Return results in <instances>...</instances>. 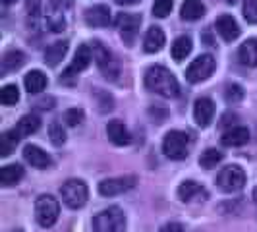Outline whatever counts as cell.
Instances as JSON below:
<instances>
[{
    "instance_id": "26",
    "label": "cell",
    "mask_w": 257,
    "mask_h": 232,
    "mask_svg": "<svg viewBox=\"0 0 257 232\" xmlns=\"http://www.w3.org/2000/svg\"><path fill=\"white\" fill-rule=\"evenodd\" d=\"M20 138H22V134L18 132V128L2 132V136H0V157H8L12 153L16 145L20 143Z\"/></svg>"
},
{
    "instance_id": "28",
    "label": "cell",
    "mask_w": 257,
    "mask_h": 232,
    "mask_svg": "<svg viewBox=\"0 0 257 232\" xmlns=\"http://www.w3.org/2000/svg\"><path fill=\"white\" fill-rule=\"evenodd\" d=\"M24 178V167L22 165H6L0 168V184L2 186H14L16 182Z\"/></svg>"
},
{
    "instance_id": "14",
    "label": "cell",
    "mask_w": 257,
    "mask_h": 232,
    "mask_svg": "<svg viewBox=\"0 0 257 232\" xmlns=\"http://www.w3.org/2000/svg\"><path fill=\"white\" fill-rule=\"evenodd\" d=\"M217 31H219V35L224 41H234V39L240 37V26H238V22L232 18L230 14H222L217 18Z\"/></svg>"
},
{
    "instance_id": "35",
    "label": "cell",
    "mask_w": 257,
    "mask_h": 232,
    "mask_svg": "<svg viewBox=\"0 0 257 232\" xmlns=\"http://www.w3.org/2000/svg\"><path fill=\"white\" fill-rule=\"evenodd\" d=\"M224 97H226L228 103H232V104L238 103V101L244 99V89H242L238 83H228L226 89H224Z\"/></svg>"
},
{
    "instance_id": "16",
    "label": "cell",
    "mask_w": 257,
    "mask_h": 232,
    "mask_svg": "<svg viewBox=\"0 0 257 232\" xmlns=\"http://www.w3.org/2000/svg\"><path fill=\"white\" fill-rule=\"evenodd\" d=\"M178 197L184 203H190L193 199H205L207 192L201 184H197V182L193 180H184L178 186Z\"/></svg>"
},
{
    "instance_id": "25",
    "label": "cell",
    "mask_w": 257,
    "mask_h": 232,
    "mask_svg": "<svg viewBox=\"0 0 257 232\" xmlns=\"http://www.w3.org/2000/svg\"><path fill=\"white\" fill-rule=\"evenodd\" d=\"M41 4L43 0H26L27 27L29 31H35V33H39L41 29Z\"/></svg>"
},
{
    "instance_id": "17",
    "label": "cell",
    "mask_w": 257,
    "mask_h": 232,
    "mask_svg": "<svg viewBox=\"0 0 257 232\" xmlns=\"http://www.w3.org/2000/svg\"><path fill=\"white\" fill-rule=\"evenodd\" d=\"M165 31L161 29V27H149L147 29V33H145V37H143V49L145 52H149V54H153V52H159L163 47H165Z\"/></svg>"
},
{
    "instance_id": "39",
    "label": "cell",
    "mask_w": 257,
    "mask_h": 232,
    "mask_svg": "<svg viewBox=\"0 0 257 232\" xmlns=\"http://www.w3.org/2000/svg\"><path fill=\"white\" fill-rule=\"evenodd\" d=\"M159 232H186V230H184V226L178 224V222H167Z\"/></svg>"
},
{
    "instance_id": "1",
    "label": "cell",
    "mask_w": 257,
    "mask_h": 232,
    "mask_svg": "<svg viewBox=\"0 0 257 232\" xmlns=\"http://www.w3.org/2000/svg\"><path fill=\"white\" fill-rule=\"evenodd\" d=\"M143 81H145L147 89L161 95V97H167V99L178 97V91H180L178 79L165 66H149Z\"/></svg>"
},
{
    "instance_id": "7",
    "label": "cell",
    "mask_w": 257,
    "mask_h": 232,
    "mask_svg": "<svg viewBox=\"0 0 257 232\" xmlns=\"http://www.w3.org/2000/svg\"><path fill=\"white\" fill-rule=\"evenodd\" d=\"M93 60V51H91L89 45H79L76 51V56H74V62L66 68V72L60 76V83L64 85H74L76 83V77L79 72L87 70Z\"/></svg>"
},
{
    "instance_id": "30",
    "label": "cell",
    "mask_w": 257,
    "mask_h": 232,
    "mask_svg": "<svg viewBox=\"0 0 257 232\" xmlns=\"http://www.w3.org/2000/svg\"><path fill=\"white\" fill-rule=\"evenodd\" d=\"M26 62V56H24V52L22 51H10L4 54V58H2V72L6 74V72H12V70H18V68H22Z\"/></svg>"
},
{
    "instance_id": "2",
    "label": "cell",
    "mask_w": 257,
    "mask_h": 232,
    "mask_svg": "<svg viewBox=\"0 0 257 232\" xmlns=\"http://www.w3.org/2000/svg\"><path fill=\"white\" fill-rule=\"evenodd\" d=\"M192 149V136L182 130H170L163 140V153L170 161H182L186 159Z\"/></svg>"
},
{
    "instance_id": "12",
    "label": "cell",
    "mask_w": 257,
    "mask_h": 232,
    "mask_svg": "<svg viewBox=\"0 0 257 232\" xmlns=\"http://www.w3.org/2000/svg\"><path fill=\"white\" fill-rule=\"evenodd\" d=\"M213 116H215V104H213V101L209 97H199L195 101V104H193V118H195L197 126L207 128L211 124Z\"/></svg>"
},
{
    "instance_id": "11",
    "label": "cell",
    "mask_w": 257,
    "mask_h": 232,
    "mask_svg": "<svg viewBox=\"0 0 257 232\" xmlns=\"http://www.w3.org/2000/svg\"><path fill=\"white\" fill-rule=\"evenodd\" d=\"M136 186V176H118V178H108L99 184V193L104 197H114L120 193L130 192Z\"/></svg>"
},
{
    "instance_id": "13",
    "label": "cell",
    "mask_w": 257,
    "mask_h": 232,
    "mask_svg": "<svg viewBox=\"0 0 257 232\" xmlns=\"http://www.w3.org/2000/svg\"><path fill=\"white\" fill-rule=\"evenodd\" d=\"M85 24L91 27H106L110 24V8L104 4H97L85 10Z\"/></svg>"
},
{
    "instance_id": "21",
    "label": "cell",
    "mask_w": 257,
    "mask_h": 232,
    "mask_svg": "<svg viewBox=\"0 0 257 232\" xmlns=\"http://www.w3.org/2000/svg\"><path fill=\"white\" fill-rule=\"evenodd\" d=\"M47 76L43 74V72H39V70H31L26 77H24V85H26V91L29 95H39V93H43L45 87H47Z\"/></svg>"
},
{
    "instance_id": "32",
    "label": "cell",
    "mask_w": 257,
    "mask_h": 232,
    "mask_svg": "<svg viewBox=\"0 0 257 232\" xmlns=\"http://www.w3.org/2000/svg\"><path fill=\"white\" fill-rule=\"evenodd\" d=\"M222 161V153L217 149H207L205 153L199 157V165L203 168H215Z\"/></svg>"
},
{
    "instance_id": "22",
    "label": "cell",
    "mask_w": 257,
    "mask_h": 232,
    "mask_svg": "<svg viewBox=\"0 0 257 232\" xmlns=\"http://www.w3.org/2000/svg\"><path fill=\"white\" fill-rule=\"evenodd\" d=\"M66 52H68V41H56V43H52L51 47H47V51H45V62L51 66V68H56V66L62 62Z\"/></svg>"
},
{
    "instance_id": "31",
    "label": "cell",
    "mask_w": 257,
    "mask_h": 232,
    "mask_svg": "<svg viewBox=\"0 0 257 232\" xmlns=\"http://www.w3.org/2000/svg\"><path fill=\"white\" fill-rule=\"evenodd\" d=\"M49 136H51L52 143H54L56 147L64 145V142H66V130H64V126L60 124V120H52V122H51V126H49Z\"/></svg>"
},
{
    "instance_id": "9",
    "label": "cell",
    "mask_w": 257,
    "mask_h": 232,
    "mask_svg": "<svg viewBox=\"0 0 257 232\" xmlns=\"http://www.w3.org/2000/svg\"><path fill=\"white\" fill-rule=\"evenodd\" d=\"M215 66H217V62H215V58H213L211 54H201V56H197L192 64L188 66V70H186V79H188L190 83L205 81L207 77L215 72Z\"/></svg>"
},
{
    "instance_id": "8",
    "label": "cell",
    "mask_w": 257,
    "mask_h": 232,
    "mask_svg": "<svg viewBox=\"0 0 257 232\" xmlns=\"http://www.w3.org/2000/svg\"><path fill=\"white\" fill-rule=\"evenodd\" d=\"M217 186H219L222 192L226 193H236L240 192L245 186V172L242 167L238 165H230V167H224L217 176Z\"/></svg>"
},
{
    "instance_id": "42",
    "label": "cell",
    "mask_w": 257,
    "mask_h": 232,
    "mask_svg": "<svg viewBox=\"0 0 257 232\" xmlns=\"http://www.w3.org/2000/svg\"><path fill=\"white\" fill-rule=\"evenodd\" d=\"M14 0H2V4H6V6H8V4H12Z\"/></svg>"
},
{
    "instance_id": "4",
    "label": "cell",
    "mask_w": 257,
    "mask_h": 232,
    "mask_svg": "<svg viewBox=\"0 0 257 232\" xmlns=\"http://www.w3.org/2000/svg\"><path fill=\"white\" fill-rule=\"evenodd\" d=\"M60 195H62V201L66 203V207L70 209H81V207L87 203V197H89V190H87V184L83 180H66L60 188Z\"/></svg>"
},
{
    "instance_id": "20",
    "label": "cell",
    "mask_w": 257,
    "mask_h": 232,
    "mask_svg": "<svg viewBox=\"0 0 257 232\" xmlns=\"http://www.w3.org/2000/svg\"><path fill=\"white\" fill-rule=\"evenodd\" d=\"M106 134H108V140L114 145H128L130 143V132L122 120H110L106 126Z\"/></svg>"
},
{
    "instance_id": "6",
    "label": "cell",
    "mask_w": 257,
    "mask_h": 232,
    "mask_svg": "<svg viewBox=\"0 0 257 232\" xmlns=\"http://www.w3.org/2000/svg\"><path fill=\"white\" fill-rule=\"evenodd\" d=\"M58 215H60L58 201L49 193L39 195L37 201H35V220L39 222V226L51 228L52 224L58 220Z\"/></svg>"
},
{
    "instance_id": "33",
    "label": "cell",
    "mask_w": 257,
    "mask_h": 232,
    "mask_svg": "<svg viewBox=\"0 0 257 232\" xmlns=\"http://www.w3.org/2000/svg\"><path fill=\"white\" fill-rule=\"evenodd\" d=\"M20 101V91L16 85H4L0 89V103L2 104H16Z\"/></svg>"
},
{
    "instance_id": "43",
    "label": "cell",
    "mask_w": 257,
    "mask_h": 232,
    "mask_svg": "<svg viewBox=\"0 0 257 232\" xmlns=\"http://www.w3.org/2000/svg\"><path fill=\"white\" fill-rule=\"evenodd\" d=\"M224 2H226V4H236L238 0H224Z\"/></svg>"
},
{
    "instance_id": "5",
    "label": "cell",
    "mask_w": 257,
    "mask_h": 232,
    "mask_svg": "<svg viewBox=\"0 0 257 232\" xmlns=\"http://www.w3.org/2000/svg\"><path fill=\"white\" fill-rule=\"evenodd\" d=\"M91 51H93V60H95V64L99 68V72H101L106 79L114 81L116 77H118V74H120V68H118V62L114 60L112 52L108 51L101 41H93Z\"/></svg>"
},
{
    "instance_id": "10",
    "label": "cell",
    "mask_w": 257,
    "mask_h": 232,
    "mask_svg": "<svg viewBox=\"0 0 257 232\" xmlns=\"http://www.w3.org/2000/svg\"><path fill=\"white\" fill-rule=\"evenodd\" d=\"M114 24H116V27H118V31H120V35H122V39H124V43L132 45L136 35H138V31H140L142 18H140L138 14L120 12V14H116Z\"/></svg>"
},
{
    "instance_id": "34",
    "label": "cell",
    "mask_w": 257,
    "mask_h": 232,
    "mask_svg": "<svg viewBox=\"0 0 257 232\" xmlns=\"http://www.w3.org/2000/svg\"><path fill=\"white\" fill-rule=\"evenodd\" d=\"M172 6H174L172 0H155L151 12H153L155 18H167L168 14L172 12Z\"/></svg>"
},
{
    "instance_id": "37",
    "label": "cell",
    "mask_w": 257,
    "mask_h": 232,
    "mask_svg": "<svg viewBox=\"0 0 257 232\" xmlns=\"http://www.w3.org/2000/svg\"><path fill=\"white\" fill-rule=\"evenodd\" d=\"M244 18L247 24H257V0H244Z\"/></svg>"
},
{
    "instance_id": "19",
    "label": "cell",
    "mask_w": 257,
    "mask_h": 232,
    "mask_svg": "<svg viewBox=\"0 0 257 232\" xmlns=\"http://www.w3.org/2000/svg\"><path fill=\"white\" fill-rule=\"evenodd\" d=\"M45 22H47V26H49L52 33H62L66 26H68V14L49 4L47 14H45Z\"/></svg>"
},
{
    "instance_id": "18",
    "label": "cell",
    "mask_w": 257,
    "mask_h": 232,
    "mask_svg": "<svg viewBox=\"0 0 257 232\" xmlns=\"http://www.w3.org/2000/svg\"><path fill=\"white\" fill-rule=\"evenodd\" d=\"M249 142V130L245 126H232L222 134V143L226 147H240Z\"/></svg>"
},
{
    "instance_id": "36",
    "label": "cell",
    "mask_w": 257,
    "mask_h": 232,
    "mask_svg": "<svg viewBox=\"0 0 257 232\" xmlns=\"http://www.w3.org/2000/svg\"><path fill=\"white\" fill-rule=\"evenodd\" d=\"M83 118H85V114H83L81 108H70V110H66L64 114V120L68 126H79L83 122Z\"/></svg>"
},
{
    "instance_id": "44",
    "label": "cell",
    "mask_w": 257,
    "mask_h": 232,
    "mask_svg": "<svg viewBox=\"0 0 257 232\" xmlns=\"http://www.w3.org/2000/svg\"><path fill=\"white\" fill-rule=\"evenodd\" d=\"M12 232H24L22 228H16V230H12Z\"/></svg>"
},
{
    "instance_id": "38",
    "label": "cell",
    "mask_w": 257,
    "mask_h": 232,
    "mask_svg": "<svg viewBox=\"0 0 257 232\" xmlns=\"http://www.w3.org/2000/svg\"><path fill=\"white\" fill-rule=\"evenodd\" d=\"M49 4L54 6V8H58V10H62V12L68 14V10L74 6V0H49Z\"/></svg>"
},
{
    "instance_id": "23",
    "label": "cell",
    "mask_w": 257,
    "mask_h": 232,
    "mask_svg": "<svg viewBox=\"0 0 257 232\" xmlns=\"http://www.w3.org/2000/svg\"><path fill=\"white\" fill-rule=\"evenodd\" d=\"M240 62L247 68H257V39H247L238 51Z\"/></svg>"
},
{
    "instance_id": "27",
    "label": "cell",
    "mask_w": 257,
    "mask_h": 232,
    "mask_svg": "<svg viewBox=\"0 0 257 232\" xmlns=\"http://www.w3.org/2000/svg\"><path fill=\"white\" fill-rule=\"evenodd\" d=\"M190 52H192V39H190V35H180L172 43V47H170V54H172V58L176 62L186 60V56Z\"/></svg>"
},
{
    "instance_id": "15",
    "label": "cell",
    "mask_w": 257,
    "mask_h": 232,
    "mask_svg": "<svg viewBox=\"0 0 257 232\" xmlns=\"http://www.w3.org/2000/svg\"><path fill=\"white\" fill-rule=\"evenodd\" d=\"M24 159H26L31 167H35V168H47V167H51V163H52L49 153L43 151L39 145H33V143H29V145L24 147Z\"/></svg>"
},
{
    "instance_id": "29",
    "label": "cell",
    "mask_w": 257,
    "mask_h": 232,
    "mask_svg": "<svg viewBox=\"0 0 257 232\" xmlns=\"http://www.w3.org/2000/svg\"><path fill=\"white\" fill-rule=\"evenodd\" d=\"M16 128L18 132L22 134V136H31V134H35L39 128H41V118L37 114H26L20 118V122L16 124Z\"/></svg>"
},
{
    "instance_id": "24",
    "label": "cell",
    "mask_w": 257,
    "mask_h": 232,
    "mask_svg": "<svg viewBox=\"0 0 257 232\" xmlns=\"http://www.w3.org/2000/svg\"><path fill=\"white\" fill-rule=\"evenodd\" d=\"M203 14H205V4H203L201 0H184V4H182V8H180L182 20H186V22H195V20H199Z\"/></svg>"
},
{
    "instance_id": "41",
    "label": "cell",
    "mask_w": 257,
    "mask_h": 232,
    "mask_svg": "<svg viewBox=\"0 0 257 232\" xmlns=\"http://www.w3.org/2000/svg\"><path fill=\"white\" fill-rule=\"evenodd\" d=\"M253 199H255V205H257V186H255V190H253Z\"/></svg>"
},
{
    "instance_id": "40",
    "label": "cell",
    "mask_w": 257,
    "mask_h": 232,
    "mask_svg": "<svg viewBox=\"0 0 257 232\" xmlns=\"http://www.w3.org/2000/svg\"><path fill=\"white\" fill-rule=\"evenodd\" d=\"M116 4H124V6H128V4H136L138 0H114Z\"/></svg>"
},
{
    "instance_id": "3",
    "label": "cell",
    "mask_w": 257,
    "mask_h": 232,
    "mask_svg": "<svg viewBox=\"0 0 257 232\" xmlns=\"http://www.w3.org/2000/svg\"><path fill=\"white\" fill-rule=\"evenodd\" d=\"M126 215L120 207H108L95 215L93 232H126Z\"/></svg>"
}]
</instances>
